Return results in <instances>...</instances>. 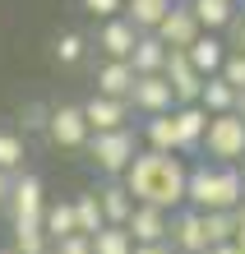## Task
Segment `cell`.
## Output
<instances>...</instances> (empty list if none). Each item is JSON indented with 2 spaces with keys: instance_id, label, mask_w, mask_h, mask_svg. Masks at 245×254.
Segmentation results:
<instances>
[{
  "instance_id": "cell-1",
  "label": "cell",
  "mask_w": 245,
  "mask_h": 254,
  "mask_svg": "<svg viewBox=\"0 0 245 254\" xmlns=\"http://www.w3.org/2000/svg\"><path fill=\"white\" fill-rule=\"evenodd\" d=\"M185 176L190 167L180 162V153H153V148H139V157L130 162V171L120 176L125 190L134 194V203H153V208H185Z\"/></svg>"
},
{
  "instance_id": "cell-2",
  "label": "cell",
  "mask_w": 245,
  "mask_h": 254,
  "mask_svg": "<svg viewBox=\"0 0 245 254\" xmlns=\"http://www.w3.org/2000/svg\"><path fill=\"white\" fill-rule=\"evenodd\" d=\"M245 203L241 194V167L227 162H199L185 176V208L194 213H232Z\"/></svg>"
},
{
  "instance_id": "cell-3",
  "label": "cell",
  "mask_w": 245,
  "mask_h": 254,
  "mask_svg": "<svg viewBox=\"0 0 245 254\" xmlns=\"http://www.w3.org/2000/svg\"><path fill=\"white\" fill-rule=\"evenodd\" d=\"M139 134H134V125L130 129H111V134H93V139H88V162H93V167L102 171V176H111V181H120V176L130 171V162L139 157Z\"/></svg>"
},
{
  "instance_id": "cell-4",
  "label": "cell",
  "mask_w": 245,
  "mask_h": 254,
  "mask_svg": "<svg viewBox=\"0 0 245 254\" xmlns=\"http://www.w3.org/2000/svg\"><path fill=\"white\" fill-rule=\"evenodd\" d=\"M204 153L213 162H227L236 167L245 157V121L236 111H222V116H208V134H204Z\"/></svg>"
},
{
  "instance_id": "cell-5",
  "label": "cell",
  "mask_w": 245,
  "mask_h": 254,
  "mask_svg": "<svg viewBox=\"0 0 245 254\" xmlns=\"http://www.w3.org/2000/svg\"><path fill=\"white\" fill-rule=\"evenodd\" d=\"M47 139H51L56 148H65V153H83L88 139H93V129H88V121H83V107H70V102L51 107Z\"/></svg>"
},
{
  "instance_id": "cell-6",
  "label": "cell",
  "mask_w": 245,
  "mask_h": 254,
  "mask_svg": "<svg viewBox=\"0 0 245 254\" xmlns=\"http://www.w3.org/2000/svg\"><path fill=\"white\" fill-rule=\"evenodd\" d=\"M47 185H42V176L33 171H19L9 185V222H42V213H47Z\"/></svg>"
},
{
  "instance_id": "cell-7",
  "label": "cell",
  "mask_w": 245,
  "mask_h": 254,
  "mask_svg": "<svg viewBox=\"0 0 245 254\" xmlns=\"http://www.w3.org/2000/svg\"><path fill=\"white\" fill-rule=\"evenodd\" d=\"M97 51L102 61H130L134 56V42H139V28H134L125 14H116V19H102L97 23Z\"/></svg>"
},
{
  "instance_id": "cell-8",
  "label": "cell",
  "mask_w": 245,
  "mask_h": 254,
  "mask_svg": "<svg viewBox=\"0 0 245 254\" xmlns=\"http://www.w3.org/2000/svg\"><path fill=\"white\" fill-rule=\"evenodd\" d=\"M83 107V121H88V129L93 134H111V129H130V102H120V97H102V93H93L88 102H79Z\"/></svg>"
},
{
  "instance_id": "cell-9",
  "label": "cell",
  "mask_w": 245,
  "mask_h": 254,
  "mask_svg": "<svg viewBox=\"0 0 245 254\" xmlns=\"http://www.w3.org/2000/svg\"><path fill=\"white\" fill-rule=\"evenodd\" d=\"M166 83H171V93H176V107H194L199 97H204V74H199L190 65V56L185 51H171L166 56Z\"/></svg>"
},
{
  "instance_id": "cell-10",
  "label": "cell",
  "mask_w": 245,
  "mask_h": 254,
  "mask_svg": "<svg viewBox=\"0 0 245 254\" xmlns=\"http://www.w3.org/2000/svg\"><path fill=\"white\" fill-rule=\"evenodd\" d=\"M130 107L144 111V116L176 111V93H171V83H166V74H139V79H134V93H130Z\"/></svg>"
},
{
  "instance_id": "cell-11",
  "label": "cell",
  "mask_w": 245,
  "mask_h": 254,
  "mask_svg": "<svg viewBox=\"0 0 245 254\" xmlns=\"http://www.w3.org/2000/svg\"><path fill=\"white\" fill-rule=\"evenodd\" d=\"M171 250L176 254H208V231H204V213L194 208H176L171 213Z\"/></svg>"
},
{
  "instance_id": "cell-12",
  "label": "cell",
  "mask_w": 245,
  "mask_h": 254,
  "mask_svg": "<svg viewBox=\"0 0 245 254\" xmlns=\"http://www.w3.org/2000/svg\"><path fill=\"white\" fill-rule=\"evenodd\" d=\"M125 231L134 236V245L166 241V236H171V213H166V208H153V203H134V213H130V222H125Z\"/></svg>"
},
{
  "instance_id": "cell-13",
  "label": "cell",
  "mask_w": 245,
  "mask_h": 254,
  "mask_svg": "<svg viewBox=\"0 0 245 254\" xmlns=\"http://www.w3.org/2000/svg\"><path fill=\"white\" fill-rule=\"evenodd\" d=\"M199 33H204V28H199L194 9L185 5V0H176V5L166 9V19L158 23V37H162V42H166L171 51H185V47H190V42H194Z\"/></svg>"
},
{
  "instance_id": "cell-14",
  "label": "cell",
  "mask_w": 245,
  "mask_h": 254,
  "mask_svg": "<svg viewBox=\"0 0 245 254\" xmlns=\"http://www.w3.org/2000/svg\"><path fill=\"white\" fill-rule=\"evenodd\" d=\"M171 121H176V143H180V153H204L208 111L194 102V107H176V111H171Z\"/></svg>"
},
{
  "instance_id": "cell-15",
  "label": "cell",
  "mask_w": 245,
  "mask_h": 254,
  "mask_svg": "<svg viewBox=\"0 0 245 254\" xmlns=\"http://www.w3.org/2000/svg\"><path fill=\"white\" fill-rule=\"evenodd\" d=\"M185 56H190V65L204 74V79H213V74L222 69V61H227V42L218 33H199L190 47H185Z\"/></svg>"
},
{
  "instance_id": "cell-16",
  "label": "cell",
  "mask_w": 245,
  "mask_h": 254,
  "mask_svg": "<svg viewBox=\"0 0 245 254\" xmlns=\"http://www.w3.org/2000/svg\"><path fill=\"white\" fill-rule=\"evenodd\" d=\"M134 65L130 61H102L97 65V93L102 97H120V102H130V93H134Z\"/></svg>"
},
{
  "instance_id": "cell-17",
  "label": "cell",
  "mask_w": 245,
  "mask_h": 254,
  "mask_svg": "<svg viewBox=\"0 0 245 254\" xmlns=\"http://www.w3.org/2000/svg\"><path fill=\"white\" fill-rule=\"evenodd\" d=\"M166 56H171V47H166L158 33H139L130 65H134V74H162L166 69Z\"/></svg>"
},
{
  "instance_id": "cell-18",
  "label": "cell",
  "mask_w": 245,
  "mask_h": 254,
  "mask_svg": "<svg viewBox=\"0 0 245 254\" xmlns=\"http://www.w3.org/2000/svg\"><path fill=\"white\" fill-rule=\"evenodd\" d=\"M97 203H102L106 227H125V222H130V213H134V194L125 190V181L102 185V190H97Z\"/></svg>"
},
{
  "instance_id": "cell-19",
  "label": "cell",
  "mask_w": 245,
  "mask_h": 254,
  "mask_svg": "<svg viewBox=\"0 0 245 254\" xmlns=\"http://www.w3.org/2000/svg\"><path fill=\"white\" fill-rule=\"evenodd\" d=\"M139 143H144V148H153V153H180V143H176V121H171V111H162V116H144Z\"/></svg>"
},
{
  "instance_id": "cell-20",
  "label": "cell",
  "mask_w": 245,
  "mask_h": 254,
  "mask_svg": "<svg viewBox=\"0 0 245 254\" xmlns=\"http://www.w3.org/2000/svg\"><path fill=\"white\" fill-rule=\"evenodd\" d=\"M185 5L194 9L204 33H227L232 19H236V0H185Z\"/></svg>"
},
{
  "instance_id": "cell-21",
  "label": "cell",
  "mask_w": 245,
  "mask_h": 254,
  "mask_svg": "<svg viewBox=\"0 0 245 254\" xmlns=\"http://www.w3.org/2000/svg\"><path fill=\"white\" fill-rule=\"evenodd\" d=\"M42 231H47V241H65V236L79 231V222H74V199H51L47 213H42Z\"/></svg>"
},
{
  "instance_id": "cell-22",
  "label": "cell",
  "mask_w": 245,
  "mask_h": 254,
  "mask_svg": "<svg viewBox=\"0 0 245 254\" xmlns=\"http://www.w3.org/2000/svg\"><path fill=\"white\" fill-rule=\"evenodd\" d=\"M176 0H125V19L139 28V33H158V23L166 19Z\"/></svg>"
},
{
  "instance_id": "cell-23",
  "label": "cell",
  "mask_w": 245,
  "mask_h": 254,
  "mask_svg": "<svg viewBox=\"0 0 245 254\" xmlns=\"http://www.w3.org/2000/svg\"><path fill=\"white\" fill-rule=\"evenodd\" d=\"M236 88L222 79V74H213V79H204V97H199V107H204L208 116H222V111H236Z\"/></svg>"
},
{
  "instance_id": "cell-24",
  "label": "cell",
  "mask_w": 245,
  "mask_h": 254,
  "mask_svg": "<svg viewBox=\"0 0 245 254\" xmlns=\"http://www.w3.org/2000/svg\"><path fill=\"white\" fill-rule=\"evenodd\" d=\"M74 222H79V236H97L106 227V217H102V203H97V190H83V194H74Z\"/></svg>"
},
{
  "instance_id": "cell-25",
  "label": "cell",
  "mask_w": 245,
  "mask_h": 254,
  "mask_svg": "<svg viewBox=\"0 0 245 254\" xmlns=\"http://www.w3.org/2000/svg\"><path fill=\"white\" fill-rule=\"evenodd\" d=\"M19 254H51V241L42 231V222H14V241H9Z\"/></svg>"
},
{
  "instance_id": "cell-26",
  "label": "cell",
  "mask_w": 245,
  "mask_h": 254,
  "mask_svg": "<svg viewBox=\"0 0 245 254\" xmlns=\"http://www.w3.org/2000/svg\"><path fill=\"white\" fill-rule=\"evenodd\" d=\"M23 157H28V148H23V134H14V129H0V171L19 176V171H23Z\"/></svg>"
},
{
  "instance_id": "cell-27",
  "label": "cell",
  "mask_w": 245,
  "mask_h": 254,
  "mask_svg": "<svg viewBox=\"0 0 245 254\" xmlns=\"http://www.w3.org/2000/svg\"><path fill=\"white\" fill-rule=\"evenodd\" d=\"M93 254H134V236L125 227H102L93 236Z\"/></svg>"
},
{
  "instance_id": "cell-28",
  "label": "cell",
  "mask_w": 245,
  "mask_h": 254,
  "mask_svg": "<svg viewBox=\"0 0 245 254\" xmlns=\"http://www.w3.org/2000/svg\"><path fill=\"white\" fill-rule=\"evenodd\" d=\"M51 56H56L65 69H70V65H79L83 56H88V37H83V33H60V37L51 42Z\"/></svg>"
},
{
  "instance_id": "cell-29",
  "label": "cell",
  "mask_w": 245,
  "mask_h": 254,
  "mask_svg": "<svg viewBox=\"0 0 245 254\" xmlns=\"http://www.w3.org/2000/svg\"><path fill=\"white\" fill-rule=\"evenodd\" d=\"M236 213V208H232ZM232 213H204V231H208V245H222V241H236V217Z\"/></svg>"
},
{
  "instance_id": "cell-30",
  "label": "cell",
  "mask_w": 245,
  "mask_h": 254,
  "mask_svg": "<svg viewBox=\"0 0 245 254\" xmlns=\"http://www.w3.org/2000/svg\"><path fill=\"white\" fill-rule=\"evenodd\" d=\"M218 74L236 88V93H245V51H232V47H227V61H222Z\"/></svg>"
},
{
  "instance_id": "cell-31",
  "label": "cell",
  "mask_w": 245,
  "mask_h": 254,
  "mask_svg": "<svg viewBox=\"0 0 245 254\" xmlns=\"http://www.w3.org/2000/svg\"><path fill=\"white\" fill-rule=\"evenodd\" d=\"M47 121H51V107H47V102H28V107H23V134H47Z\"/></svg>"
},
{
  "instance_id": "cell-32",
  "label": "cell",
  "mask_w": 245,
  "mask_h": 254,
  "mask_svg": "<svg viewBox=\"0 0 245 254\" xmlns=\"http://www.w3.org/2000/svg\"><path fill=\"white\" fill-rule=\"evenodd\" d=\"M51 254H93V236H65V241H56L51 245Z\"/></svg>"
},
{
  "instance_id": "cell-33",
  "label": "cell",
  "mask_w": 245,
  "mask_h": 254,
  "mask_svg": "<svg viewBox=\"0 0 245 254\" xmlns=\"http://www.w3.org/2000/svg\"><path fill=\"white\" fill-rule=\"evenodd\" d=\"M79 5L93 14V19H116V14H125V0H79Z\"/></svg>"
},
{
  "instance_id": "cell-34",
  "label": "cell",
  "mask_w": 245,
  "mask_h": 254,
  "mask_svg": "<svg viewBox=\"0 0 245 254\" xmlns=\"http://www.w3.org/2000/svg\"><path fill=\"white\" fill-rule=\"evenodd\" d=\"M232 51H245V14L232 19Z\"/></svg>"
},
{
  "instance_id": "cell-35",
  "label": "cell",
  "mask_w": 245,
  "mask_h": 254,
  "mask_svg": "<svg viewBox=\"0 0 245 254\" xmlns=\"http://www.w3.org/2000/svg\"><path fill=\"white\" fill-rule=\"evenodd\" d=\"M134 254H176L171 241H153V245H134Z\"/></svg>"
},
{
  "instance_id": "cell-36",
  "label": "cell",
  "mask_w": 245,
  "mask_h": 254,
  "mask_svg": "<svg viewBox=\"0 0 245 254\" xmlns=\"http://www.w3.org/2000/svg\"><path fill=\"white\" fill-rule=\"evenodd\" d=\"M232 217H236V245L245 250V203L236 208V213H232Z\"/></svg>"
},
{
  "instance_id": "cell-37",
  "label": "cell",
  "mask_w": 245,
  "mask_h": 254,
  "mask_svg": "<svg viewBox=\"0 0 245 254\" xmlns=\"http://www.w3.org/2000/svg\"><path fill=\"white\" fill-rule=\"evenodd\" d=\"M208 254H245L236 241H222V245H208Z\"/></svg>"
},
{
  "instance_id": "cell-38",
  "label": "cell",
  "mask_w": 245,
  "mask_h": 254,
  "mask_svg": "<svg viewBox=\"0 0 245 254\" xmlns=\"http://www.w3.org/2000/svg\"><path fill=\"white\" fill-rule=\"evenodd\" d=\"M9 185H14V176H9V171H0V208L9 203Z\"/></svg>"
},
{
  "instance_id": "cell-39",
  "label": "cell",
  "mask_w": 245,
  "mask_h": 254,
  "mask_svg": "<svg viewBox=\"0 0 245 254\" xmlns=\"http://www.w3.org/2000/svg\"><path fill=\"white\" fill-rule=\"evenodd\" d=\"M236 116H241V121H245V93L236 97Z\"/></svg>"
},
{
  "instance_id": "cell-40",
  "label": "cell",
  "mask_w": 245,
  "mask_h": 254,
  "mask_svg": "<svg viewBox=\"0 0 245 254\" xmlns=\"http://www.w3.org/2000/svg\"><path fill=\"white\" fill-rule=\"evenodd\" d=\"M0 254H19V250H14V245H5V250H0Z\"/></svg>"
},
{
  "instance_id": "cell-41",
  "label": "cell",
  "mask_w": 245,
  "mask_h": 254,
  "mask_svg": "<svg viewBox=\"0 0 245 254\" xmlns=\"http://www.w3.org/2000/svg\"><path fill=\"white\" fill-rule=\"evenodd\" d=\"M241 194H245V167H241Z\"/></svg>"
}]
</instances>
